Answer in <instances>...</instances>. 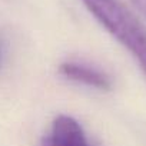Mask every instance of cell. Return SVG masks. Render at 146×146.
<instances>
[{
  "mask_svg": "<svg viewBox=\"0 0 146 146\" xmlns=\"http://www.w3.org/2000/svg\"><path fill=\"white\" fill-rule=\"evenodd\" d=\"M3 57H5V50H3V44L0 43V67L3 64Z\"/></svg>",
  "mask_w": 146,
  "mask_h": 146,
  "instance_id": "cell-5",
  "label": "cell"
},
{
  "mask_svg": "<svg viewBox=\"0 0 146 146\" xmlns=\"http://www.w3.org/2000/svg\"><path fill=\"white\" fill-rule=\"evenodd\" d=\"M42 146H90L82 126L70 116H57L49 133L43 137Z\"/></svg>",
  "mask_w": 146,
  "mask_h": 146,
  "instance_id": "cell-2",
  "label": "cell"
},
{
  "mask_svg": "<svg viewBox=\"0 0 146 146\" xmlns=\"http://www.w3.org/2000/svg\"><path fill=\"white\" fill-rule=\"evenodd\" d=\"M133 3V6L146 17V0H130Z\"/></svg>",
  "mask_w": 146,
  "mask_h": 146,
  "instance_id": "cell-4",
  "label": "cell"
},
{
  "mask_svg": "<svg viewBox=\"0 0 146 146\" xmlns=\"http://www.w3.org/2000/svg\"><path fill=\"white\" fill-rule=\"evenodd\" d=\"M98 22L139 63L146 76V27L119 0H82Z\"/></svg>",
  "mask_w": 146,
  "mask_h": 146,
  "instance_id": "cell-1",
  "label": "cell"
},
{
  "mask_svg": "<svg viewBox=\"0 0 146 146\" xmlns=\"http://www.w3.org/2000/svg\"><path fill=\"white\" fill-rule=\"evenodd\" d=\"M59 70L64 78H67L73 82L83 83V85H88V86H92V88H96L100 90H108L112 86L110 79L105 73H102L100 70H96L93 67L85 66V64L69 62V63L60 64Z\"/></svg>",
  "mask_w": 146,
  "mask_h": 146,
  "instance_id": "cell-3",
  "label": "cell"
}]
</instances>
